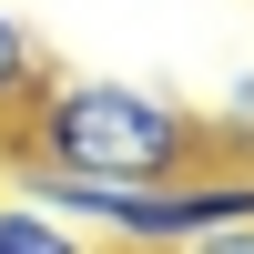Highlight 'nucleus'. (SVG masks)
Returning a JSON list of instances; mask_svg holds the SVG:
<instances>
[{
	"mask_svg": "<svg viewBox=\"0 0 254 254\" xmlns=\"http://www.w3.org/2000/svg\"><path fill=\"white\" fill-rule=\"evenodd\" d=\"M41 81H51V61H41V41L20 31L10 10H0V112H20V102H31Z\"/></svg>",
	"mask_w": 254,
	"mask_h": 254,
	"instance_id": "7ed1b4c3",
	"label": "nucleus"
},
{
	"mask_svg": "<svg viewBox=\"0 0 254 254\" xmlns=\"http://www.w3.org/2000/svg\"><path fill=\"white\" fill-rule=\"evenodd\" d=\"M203 153V112L163 102L142 81H81L51 71L10 112V173H71V183H173Z\"/></svg>",
	"mask_w": 254,
	"mask_h": 254,
	"instance_id": "f257e3e1",
	"label": "nucleus"
},
{
	"mask_svg": "<svg viewBox=\"0 0 254 254\" xmlns=\"http://www.w3.org/2000/svg\"><path fill=\"white\" fill-rule=\"evenodd\" d=\"M0 254H102L92 234H81V224H61L51 203H31L10 183V193H0Z\"/></svg>",
	"mask_w": 254,
	"mask_h": 254,
	"instance_id": "f03ea898",
	"label": "nucleus"
},
{
	"mask_svg": "<svg viewBox=\"0 0 254 254\" xmlns=\"http://www.w3.org/2000/svg\"><path fill=\"white\" fill-rule=\"evenodd\" d=\"M173 254H254V224H224V234H193V244H173Z\"/></svg>",
	"mask_w": 254,
	"mask_h": 254,
	"instance_id": "20e7f679",
	"label": "nucleus"
},
{
	"mask_svg": "<svg viewBox=\"0 0 254 254\" xmlns=\"http://www.w3.org/2000/svg\"><path fill=\"white\" fill-rule=\"evenodd\" d=\"M0 163H10V112H0Z\"/></svg>",
	"mask_w": 254,
	"mask_h": 254,
	"instance_id": "39448f33",
	"label": "nucleus"
}]
</instances>
